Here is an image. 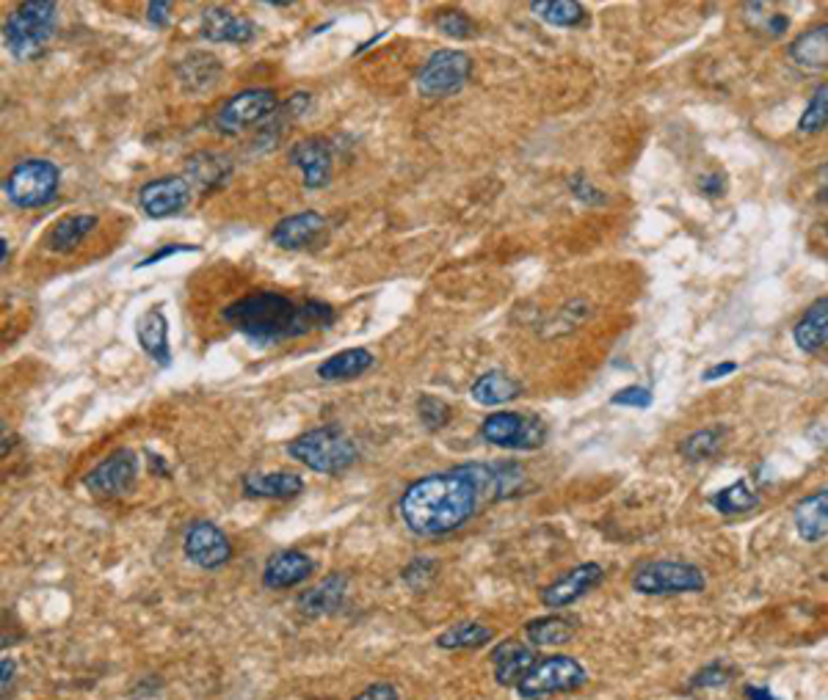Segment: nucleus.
I'll return each mask as SVG.
<instances>
[{"label":"nucleus","mask_w":828,"mask_h":700,"mask_svg":"<svg viewBox=\"0 0 828 700\" xmlns=\"http://www.w3.org/2000/svg\"><path fill=\"white\" fill-rule=\"evenodd\" d=\"M138 475V455L133 450H117L86 475V489L97 496H122L133 489Z\"/></svg>","instance_id":"f8f14e48"},{"label":"nucleus","mask_w":828,"mask_h":700,"mask_svg":"<svg viewBox=\"0 0 828 700\" xmlns=\"http://www.w3.org/2000/svg\"><path fill=\"white\" fill-rule=\"evenodd\" d=\"M478 491L459 469L428 475L401 496V516L417 536H448L478 511Z\"/></svg>","instance_id":"f03ea898"},{"label":"nucleus","mask_w":828,"mask_h":700,"mask_svg":"<svg viewBox=\"0 0 828 700\" xmlns=\"http://www.w3.org/2000/svg\"><path fill=\"white\" fill-rule=\"evenodd\" d=\"M147 14H149V23L158 25V28H163V25H169V14H172V3H166V0H158V3H149V7H147Z\"/></svg>","instance_id":"37998d69"},{"label":"nucleus","mask_w":828,"mask_h":700,"mask_svg":"<svg viewBox=\"0 0 828 700\" xmlns=\"http://www.w3.org/2000/svg\"><path fill=\"white\" fill-rule=\"evenodd\" d=\"M437 25L442 34L453 36V39H467V36L475 34V25L473 20H470V14L459 12V9H448V12L439 14Z\"/></svg>","instance_id":"f704fd0d"},{"label":"nucleus","mask_w":828,"mask_h":700,"mask_svg":"<svg viewBox=\"0 0 828 700\" xmlns=\"http://www.w3.org/2000/svg\"><path fill=\"white\" fill-rule=\"evenodd\" d=\"M136 340L144 347V354L160 367L172 365V347H169V323L163 318V309L153 306L136 320Z\"/></svg>","instance_id":"aec40b11"},{"label":"nucleus","mask_w":828,"mask_h":700,"mask_svg":"<svg viewBox=\"0 0 828 700\" xmlns=\"http://www.w3.org/2000/svg\"><path fill=\"white\" fill-rule=\"evenodd\" d=\"M710 502L718 513H723V516H738V513L754 511L759 502V494L752 489V483H748L745 477H740V480H734L732 486H727V489H721L718 494H713Z\"/></svg>","instance_id":"c756f323"},{"label":"nucleus","mask_w":828,"mask_h":700,"mask_svg":"<svg viewBox=\"0 0 828 700\" xmlns=\"http://www.w3.org/2000/svg\"><path fill=\"white\" fill-rule=\"evenodd\" d=\"M326 218L315 210L296 212V216L282 218L277 226L271 230V243L273 246L284 248V251H299V248L309 246L315 237L324 232Z\"/></svg>","instance_id":"a211bd4d"},{"label":"nucleus","mask_w":828,"mask_h":700,"mask_svg":"<svg viewBox=\"0 0 828 700\" xmlns=\"http://www.w3.org/2000/svg\"><path fill=\"white\" fill-rule=\"evenodd\" d=\"M826 116H828V89L826 86H820V89H817V95L812 97L806 113L801 116L799 130L801 133H817V130L826 127Z\"/></svg>","instance_id":"72a5a7b5"},{"label":"nucleus","mask_w":828,"mask_h":700,"mask_svg":"<svg viewBox=\"0 0 828 700\" xmlns=\"http://www.w3.org/2000/svg\"><path fill=\"white\" fill-rule=\"evenodd\" d=\"M602 579H605V568L599 563L577 565L574 572H569L567 577L552 582L550 588L541 593V604L550 606V610H561V606H569L577 599H583V595H586L592 588H597Z\"/></svg>","instance_id":"4468645a"},{"label":"nucleus","mask_w":828,"mask_h":700,"mask_svg":"<svg viewBox=\"0 0 828 700\" xmlns=\"http://www.w3.org/2000/svg\"><path fill=\"white\" fill-rule=\"evenodd\" d=\"M533 12L545 23L558 25V28H572V25L586 20V9L574 0H550V3H533Z\"/></svg>","instance_id":"2f4dec72"},{"label":"nucleus","mask_w":828,"mask_h":700,"mask_svg":"<svg viewBox=\"0 0 828 700\" xmlns=\"http://www.w3.org/2000/svg\"><path fill=\"white\" fill-rule=\"evenodd\" d=\"M489 640H491V629H486V626L459 624V626H453V629L445 631V635H439L437 646L445 648V651H462V648L473 651V648L486 646Z\"/></svg>","instance_id":"7c9ffc66"},{"label":"nucleus","mask_w":828,"mask_h":700,"mask_svg":"<svg viewBox=\"0 0 828 700\" xmlns=\"http://www.w3.org/2000/svg\"><path fill=\"white\" fill-rule=\"evenodd\" d=\"M745 698L748 700H779L770 689L765 687H745Z\"/></svg>","instance_id":"de8ad7c7"},{"label":"nucleus","mask_w":828,"mask_h":700,"mask_svg":"<svg viewBox=\"0 0 828 700\" xmlns=\"http://www.w3.org/2000/svg\"><path fill=\"white\" fill-rule=\"evenodd\" d=\"M470 395H473V401L478 406H503V403L514 401L520 395V383L511 376H506V372L491 370L473 383Z\"/></svg>","instance_id":"bb28decb"},{"label":"nucleus","mask_w":828,"mask_h":700,"mask_svg":"<svg viewBox=\"0 0 828 700\" xmlns=\"http://www.w3.org/2000/svg\"><path fill=\"white\" fill-rule=\"evenodd\" d=\"M569 188H572L574 199H580V201H583V205H592L594 207V205H605V201H608V199H605L602 191L594 188V185L588 183V180L583 177V174H577V177L569 180Z\"/></svg>","instance_id":"ea45409f"},{"label":"nucleus","mask_w":828,"mask_h":700,"mask_svg":"<svg viewBox=\"0 0 828 700\" xmlns=\"http://www.w3.org/2000/svg\"><path fill=\"white\" fill-rule=\"evenodd\" d=\"M180 251H196V248L194 246H163V248H160V251L149 254V257L144 259V262L138 268H147V266H155V262H163L166 257H172V254H180Z\"/></svg>","instance_id":"a18cd8bd"},{"label":"nucleus","mask_w":828,"mask_h":700,"mask_svg":"<svg viewBox=\"0 0 828 700\" xmlns=\"http://www.w3.org/2000/svg\"><path fill=\"white\" fill-rule=\"evenodd\" d=\"M527 640L536 648H552V646H567L574 637V624L572 621L561 618V615H547V618H536L525 626Z\"/></svg>","instance_id":"cd10ccee"},{"label":"nucleus","mask_w":828,"mask_h":700,"mask_svg":"<svg viewBox=\"0 0 828 700\" xmlns=\"http://www.w3.org/2000/svg\"><path fill=\"white\" fill-rule=\"evenodd\" d=\"M235 331L255 342H282L329 329L338 315L324 300H293L279 293H252L221 312Z\"/></svg>","instance_id":"f257e3e1"},{"label":"nucleus","mask_w":828,"mask_h":700,"mask_svg":"<svg viewBox=\"0 0 828 700\" xmlns=\"http://www.w3.org/2000/svg\"><path fill=\"white\" fill-rule=\"evenodd\" d=\"M59 25V7L53 0L20 3L3 23V48L17 61H34L45 53Z\"/></svg>","instance_id":"7ed1b4c3"},{"label":"nucleus","mask_w":828,"mask_h":700,"mask_svg":"<svg viewBox=\"0 0 828 700\" xmlns=\"http://www.w3.org/2000/svg\"><path fill=\"white\" fill-rule=\"evenodd\" d=\"M304 491V480L290 471H255L243 477V494L252 500H293Z\"/></svg>","instance_id":"412c9836"},{"label":"nucleus","mask_w":828,"mask_h":700,"mask_svg":"<svg viewBox=\"0 0 828 700\" xmlns=\"http://www.w3.org/2000/svg\"><path fill=\"white\" fill-rule=\"evenodd\" d=\"M729 681H732V671H729L727 665H721V662H713V665L702 667V671L691 678V689H718L727 687Z\"/></svg>","instance_id":"e433bc0d"},{"label":"nucleus","mask_w":828,"mask_h":700,"mask_svg":"<svg viewBox=\"0 0 828 700\" xmlns=\"http://www.w3.org/2000/svg\"><path fill=\"white\" fill-rule=\"evenodd\" d=\"M734 370H738V361H721V365H716V367H713V370L704 372L702 381H718V378L732 376Z\"/></svg>","instance_id":"49530a36"},{"label":"nucleus","mask_w":828,"mask_h":700,"mask_svg":"<svg viewBox=\"0 0 828 700\" xmlns=\"http://www.w3.org/2000/svg\"><path fill=\"white\" fill-rule=\"evenodd\" d=\"M61 185V171L59 165L50 163V160H23L20 165H14L12 174L3 183L7 191V199L12 201L20 210H36V207H45L56 199Z\"/></svg>","instance_id":"39448f33"},{"label":"nucleus","mask_w":828,"mask_h":700,"mask_svg":"<svg viewBox=\"0 0 828 700\" xmlns=\"http://www.w3.org/2000/svg\"><path fill=\"white\" fill-rule=\"evenodd\" d=\"M721 444H723V428H704L687 435L685 444H682V455L696 464V460L713 458V455L721 450Z\"/></svg>","instance_id":"473e14b6"},{"label":"nucleus","mask_w":828,"mask_h":700,"mask_svg":"<svg viewBox=\"0 0 828 700\" xmlns=\"http://www.w3.org/2000/svg\"><path fill=\"white\" fill-rule=\"evenodd\" d=\"M354 700H401V695H398V689L392 684H370Z\"/></svg>","instance_id":"79ce46f5"},{"label":"nucleus","mask_w":828,"mask_h":700,"mask_svg":"<svg viewBox=\"0 0 828 700\" xmlns=\"http://www.w3.org/2000/svg\"><path fill=\"white\" fill-rule=\"evenodd\" d=\"M9 433H7V425H3V419H0V442H7Z\"/></svg>","instance_id":"8fccbe9b"},{"label":"nucleus","mask_w":828,"mask_h":700,"mask_svg":"<svg viewBox=\"0 0 828 700\" xmlns=\"http://www.w3.org/2000/svg\"><path fill=\"white\" fill-rule=\"evenodd\" d=\"M698 191H702L704 196H723V191H727V177H723L721 171H707V174H702L698 177Z\"/></svg>","instance_id":"a19ab883"},{"label":"nucleus","mask_w":828,"mask_h":700,"mask_svg":"<svg viewBox=\"0 0 828 700\" xmlns=\"http://www.w3.org/2000/svg\"><path fill=\"white\" fill-rule=\"evenodd\" d=\"M470 72H473V61H470L467 53H462V50H437L417 75V91L423 97L455 95L470 81Z\"/></svg>","instance_id":"1a4fd4ad"},{"label":"nucleus","mask_w":828,"mask_h":700,"mask_svg":"<svg viewBox=\"0 0 828 700\" xmlns=\"http://www.w3.org/2000/svg\"><path fill=\"white\" fill-rule=\"evenodd\" d=\"M828 28L820 25V28L806 30L804 36L793 41V48H790V56L795 59V64L806 66V70H823L828 59Z\"/></svg>","instance_id":"c85d7f7f"},{"label":"nucleus","mask_w":828,"mask_h":700,"mask_svg":"<svg viewBox=\"0 0 828 700\" xmlns=\"http://www.w3.org/2000/svg\"><path fill=\"white\" fill-rule=\"evenodd\" d=\"M707 579L696 565L680 560H652L633 574V590L644 595L702 593Z\"/></svg>","instance_id":"0eeeda50"},{"label":"nucleus","mask_w":828,"mask_h":700,"mask_svg":"<svg viewBox=\"0 0 828 700\" xmlns=\"http://www.w3.org/2000/svg\"><path fill=\"white\" fill-rule=\"evenodd\" d=\"M185 557L205 572H216L232 560V543L214 521H194L183 538Z\"/></svg>","instance_id":"9b49d317"},{"label":"nucleus","mask_w":828,"mask_h":700,"mask_svg":"<svg viewBox=\"0 0 828 700\" xmlns=\"http://www.w3.org/2000/svg\"><path fill=\"white\" fill-rule=\"evenodd\" d=\"M345 590H349V577L345 574H331L324 582L315 585L313 590L302 593L299 599V610L307 618H320V615H331L338 612L345 601Z\"/></svg>","instance_id":"4be33fe9"},{"label":"nucleus","mask_w":828,"mask_h":700,"mask_svg":"<svg viewBox=\"0 0 828 700\" xmlns=\"http://www.w3.org/2000/svg\"><path fill=\"white\" fill-rule=\"evenodd\" d=\"M373 354L365 347H351L343 354H334L331 359H326L318 367V376L324 381H351V378H360L362 372H367L373 367Z\"/></svg>","instance_id":"a878e982"},{"label":"nucleus","mask_w":828,"mask_h":700,"mask_svg":"<svg viewBox=\"0 0 828 700\" xmlns=\"http://www.w3.org/2000/svg\"><path fill=\"white\" fill-rule=\"evenodd\" d=\"M199 34H202V39L235 41V45H241V41L255 39L257 28L252 20L238 17V14H232L230 9L210 7L205 14H202Z\"/></svg>","instance_id":"6ab92c4d"},{"label":"nucleus","mask_w":828,"mask_h":700,"mask_svg":"<svg viewBox=\"0 0 828 700\" xmlns=\"http://www.w3.org/2000/svg\"><path fill=\"white\" fill-rule=\"evenodd\" d=\"M290 163L302 169L307 188H324L331 180V149L324 138H304L293 144Z\"/></svg>","instance_id":"f3484780"},{"label":"nucleus","mask_w":828,"mask_h":700,"mask_svg":"<svg viewBox=\"0 0 828 700\" xmlns=\"http://www.w3.org/2000/svg\"><path fill=\"white\" fill-rule=\"evenodd\" d=\"M191 201V185L183 177H160L138 191V205L149 218H172Z\"/></svg>","instance_id":"ddd939ff"},{"label":"nucleus","mask_w":828,"mask_h":700,"mask_svg":"<svg viewBox=\"0 0 828 700\" xmlns=\"http://www.w3.org/2000/svg\"><path fill=\"white\" fill-rule=\"evenodd\" d=\"M277 111L279 100L271 89H248L232 97V100L221 108L216 124H219L221 133L235 136V133H243V130H248L252 124H260L263 119H268Z\"/></svg>","instance_id":"9d476101"},{"label":"nucleus","mask_w":828,"mask_h":700,"mask_svg":"<svg viewBox=\"0 0 828 700\" xmlns=\"http://www.w3.org/2000/svg\"><path fill=\"white\" fill-rule=\"evenodd\" d=\"M795 530L806 543H817L828 532V494L820 489L795 507Z\"/></svg>","instance_id":"b1692460"},{"label":"nucleus","mask_w":828,"mask_h":700,"mask_svg":"<svg viewBox=\"0 0 828 700\" xmlns=\"http://www.w3.org/2000/svg\"><path fill=\"white\" fill-rule=\"evenodd\" d=\"M288 453L290 458H296L299 464L320 475H340L356 460V444L340 428L324 425L293 439L288 444Z\"/></svg>","instance_id":"20e7f679"},{"label":"nucleus","mask_w":828,"mask_h":700,"mask_svg":"<svg viewBox=\"0 0 828 700\" xmlns=\"http://www.w3.org/2000/svg\"><path fill=\"white\" fill-rule=\"evenodd\" d=\"M14 676H17V662H14V660H0V700H3L7 689L12 687Z\"/></svg>","instance_id":"c03bdc74"},{"label":"nucleus","mask_w":828,"mask_h":700,"mask_svg":"<svg viewBox=\"0 0 828 700\" xmlns=\"http://www.w3.org/2000/svg\"><path fill=\"white\" fill-rule=\"evenodd\" d=\"M434 572H437V563L428 557H421V560H412V563L406 565L403 579H406L412 588H423V585L428 582V577H434Z\"/></svg>","instance_id":"58836bf2"},{"label":"nucleus","mask_w":828,"mask_h":700,"mask_svg":"<svg viewBox=\"0 0 828 700\" xmlns=\"http://www.w3.org/2000/svg\"><path fill=\"white\" fill-rule=\"evenodd\" d=\"M315 572V563L309 554L299 552V549H284L277 552L266 565V574H263V585L268 590H284L296 588V585L307 582Z\"/></svg>","instance_id":"2eb2a0df"},{"label":"nucleus","mask_w":828,"mask_h":700,"mask_svg":"<svg viewBox=\"0 0 828 700\" xmlns=\"http://www.w3.org/2000/svg\"><path fill=\"white\" fill-rule=\"evenodd\" d=\"M97 226V216L92 212H75V216L59 218L48 232V248L56 254H70L81 246L92 230Z\"/></svg>","instance_id":"5701e85b"},{"label":"nucleus","mask_w":828,"mask_h":700,"mask_svg":"<svg viewBox=\"0 0 828 700\" xmlns=\"http://www.w3.org/2000/svg\"><path fill=\"white\" fill-rule=\"evenodd\" d=\"M793 336H795V342H799V347L804 351V354H817V351H823V347H826V340H828V304H826V298L815 300V304L806 309L804 318L795 323Z\"/></svg>","instance_id":"393cba45"},{"label":"nucleus","mask_w":828,"mask_h":700,"mask_svg":"<svg viewBox=\"0 0 828 700\" xmlns=\"http://www.w3.org/2000/svg\"><path fill=\"white\" fill-rule=\"evenodd\" d=\"M480 435L500 450H538L547 442V428L533 414L500 412L484 419Z\"/></svg>","instance_id":"6e6552de"},{"label":"nucleus","mask_w":828,"mask_h":700,"mask_svg":"<svg viewBox=\"0 0 828 700\" xmlns=\"http://www.w3.org/2000/svg\"><path fill=\"white\" fill-rule=\"evenodd\" d=\"M613 406H628V408H649L652 406V392L646 386H628L619 389L613 397H610Z\"/></svg>","instance_id":"4c0bfd02"},{"label":"nucleus","mask_w":828,"mask_h":700,"mask_svg":"<svg viewBox=\"0 0 828 700\" xmlns=\"http://www.w3.org/2000/svg\"><path fill=\"white\" fill-rule=\"evenodd\" d=\"M7 257H9V243L3 241V237H0V266H3V259H7Z\"/></svg>","instance_id":"09e8293b"},{"label":"nucleus","mask_w":828,"mask_h":700,"mask_svg":"<svg viewBox=\"0 0 828 700\" xmlns=\"http://www.w3.org/2000/svg\"><path fill=\"white\" fill-rule=\"evenodd\" d=\"M417 412H421V422L426 425L428 430H439L448 425L450 419V406L445 401H439V397H421V406H417Z\"/></svg>","instance_id":"c9c22d12"},{"label":"nucleus","mask_w":828,"mask_h":700,"mask_svg":"<svg viewBox=\"0 0 828 700\" xmlns=\"http://www.w3.org/2000/svg\"><path fill=\"white\" fill-rule=\"evenodd\" d=\"M586 681L588 673L577 660H572V656H547L525 673V678L516 684V692H520L522 700H545L563 692H574Z\"/></svg>","instance_id":"423d86ee"},{"label":"nucleus","mask_w":828,"mask_h":700,"mask_svg":"<svg viewBox=\"0 0 828 700\" xmlns=\"http://www.w3.org/2000/svg\"><path fill=\"white\" fill-rule=\"evenodd\" d=\"M491 667H495V678L500 687H516L525 678V673L536 665V651L525 642L506 640L500 646L491 648L489 653Z\"/></svg>","instance_id":"dca6fc26"}]
</instances>
